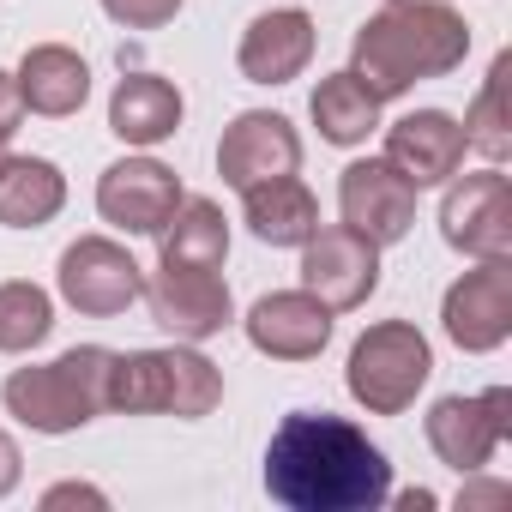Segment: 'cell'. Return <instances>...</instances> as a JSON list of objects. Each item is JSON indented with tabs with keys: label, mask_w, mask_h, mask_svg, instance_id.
Here are the masks:
<instances>
[{
	"label": "cell",
	"mask_w": 512,
	"mask_h": 512,
	"mask_svg": "<svg viewBox=\"0 0 512 512\" xmlns=\"http://www.w3.org/2000/svg\"><path fill=\"white\" fill-rule=\"evenodd\" d=\"M266 488L290 512H368L392 494V464L356 422L296 410L266 446Z\"/></svg>",
	"instance_id": "obj_1"
},
{
	"label": "cell",
	"mask_w": 512,
	"mask_h": 512,
	"mask_svg": "<svg viewBox=\"0 0 512 512\" xmlns=\"http://www.w3.org/2000/svg\"><path fill=\"white\" fill-rule=\"evenodd\" d=\"M464 55H470V31L446 0H392L386 13H374L356 31L350 73L386 103V97H404L422 79H440V73L464 67Z\"/></svg>",
	"instance_id": "obj_2"
},
{
	"label": "cell",
	"mask_w": 512,
	"mask_h": 512,
	"mask_svg": "<svg viewBox=\"0 0 512 512\" xmlns=\"http://www.w3.org/2000/svg\"><path fill=\"white\" fill-rule=\"evenodd\" d=\"M109 362H115V350L85 344V350L55 356L49 368H19L0 386V398H7V410L37 434H73V428H85L91 416L109 410Z\"/></svg>",
	"instance_id": "obj_3"
},
{
	"label": "cell",
	"mask_w": 512,
	"mask_h": 512,
	"mask_svg": "<svg viewBox=\"0 0 512 512\" xmlns=\"http://www.w3.org/2000/svg\"><path fill=\"white\" fill-rule=\"evenodd\" d=\"M223 404V374L199 350H127L109 362V410L127 416H211Z\"/></svg>",
	"instance_id": "obj_4"
},
{
	"label": "cell",
	"mask_w": 512,
	"mask_h": 512,
	"mask_svg": "<svg viewBox=\"0 0 512 512\" xmlns=\"http://www.w3.org/2000/svg\"><path fill=\"white\" fill-rule=\"evenodd\" d=\"M434 374V356H428V338L410 326V320H380L356 338L350 350V398L368 410V416H404L416 404V392L428 386Z\"/></svg>",
	"instance_id": "obj_5"
},
{
	"label": "cell",
	"mask_w": 512,
	"mask_h": 512,
	"mask_svg": "<svg viewBox=\"0 0 512 512\" xmlns=\"http://www.w3.org/2000/svg\"><path fill=\"white\" fill-rule=\"evenodd\" d=\"M145 290V272L139 260L109 241V235H79L67 253H61V296L67 308L91 314V320H109V314H127Z\"/></svg>",
	"instance_id": "obj_6"
},
{
	"label": "cell",
	"mask_w": 512,
	"mask_h": 512,
	"mask_svg": "<svg viewBox=\"0 0 512 512\" xmlns=\"http://www.w3.org/2000/svg\"><path fill=\"white\" fill-rule=\"evenodd\" d=\"M302 290L320 296L332 314L362 308L380 290V247L356 229H314L302 241Z\"/></svg>",
	"instance_id": "obj_7"
},
{
	"label": "cell",
	"mask_w": 512,
	"mask_h": 512,
	"mask_svg": "<svg viewBox=\"0 0 512 512\" xmlns=\"http://www.w3.org/2000/svg\"><path fill=\"white\" fill-rule=\"evenodd\" d=\"M440 229L470 260H506L512 253V181L500 169L464 175L440 205Z\"/></svg>",
	"instance_id": "obj_8"
},
{
	"label": "cell",
	"mask_w": 512,
	"mask_h": 512,
	"mask_svg": "<svg viewBox=\"0 0 512 512\" xmlns=\"http://www.w3.org/2000/svg\"><path fill=\"white\" fill-rule=\"evenodd\" d=\"M139 296H145L151 320L181 344L217 338L229 326V284L205 266H157V278H145Z\"/></svg>",
	"instance_id": "obj_9"
},
{
	"label": "cell",
	"mask_w": 512,
	"mask_h": 512,
	"mask_svg": "<svg viewBox=\"0 0 512 512\" xmlns=\"http://www.w3.org/2000/svg\"><path fill=\"white\" fill-rule=\"evenodd\" d=\"M512 434V392L488 386L482 398H440L428 410V446L440 452V464L452 470H482L494 458V446Z\"/></svg>",
	"instance_id": "obj_10"
},
{
	"label": "cell",
	"mask_w": 512,
	"mask_h": 512,
	"mask_svg": "<svg viewBox=\"0 0 512 512\" xmlns=\"http://www.w3.org/2000/svg\"><path fill=\"white\" fill-rule=\"evenodd\" d=\"M338 205H344V229H356V235L374 241V247L404 241L410 223H416V187H410L386 157L350 163L344 181H338Z\"/></svg>",
	"instance_id": "obj_11"
},
{
	"label": "cell",
	"mask_w": 512,
	"mask_h": 512,
	"mask_svg": "<svg viewBox=\"0 0 512 512\" xmlns=\"http://www.w3.org/2000/svg\"><path fill=\"white\" fill-rule=\"evenodd\" d=\"M446 338L458 350H500L506 332H512V266L506 260H482L476 272H464L452 290H446Z\"/></svg>",
	"instance_id": "obj_12"
},
{
	"label": "cell",
	"mask_w": 512,
	"mask_h": 512,
	"mask_svg": "<svg viewBox=\"0 0 512 512\" xmlns=\"http://www.w3.org/2000/svg\"><path fill=\"white\" fill-rule=\"evenodd\" d=\"M302 163V139L284 115L272 109H247L223 127V145H217V175L241 193L253 181H272V175H296Z\"/></svg>",
	"instance_id": "obj_13"
},
{
	"label": "cell",
	"mask_w": 512,
	"mask_h": 512,
	"mask_svg": "<svg viewBox=\"0 0 512 512\" xmlns=\"http://www.w3.org/2000/svg\"><path fill=\"white\" fill-rule=\"evenodd\" d=\"M175 205H181V181H175V169H163L151 157L109 163L97 181V211L127 235H157L175 217Z\"/></svg>",
	"instance_id": "obj_14"
},
{
	"label": "cell",
	"mask_w": 512,
	"mask_h": 512,
	"mask_svg": "<svg viewBox=\"0 0 512 512\" xmlns=\"http://www.w3.org/2000/svg\"><path fill=\"white\" fill-rule=\"evenodd\" d=\"M332 338V308L308 290H278L247 308V344L272 362H308Z\"/></svg>",
	"instance_id": "obj_15"
},
{
	"label": "cell",
	"mask_w": 512,
	"mask_h": 512,
	"mask_svg": "<svg viewBox=\"0 0 512 512\" xmlns=\"http://www.w3.org/2000/svg\"><path fill=\"white\" fill-rule=\"evenodd\" d=\"M464 127L446 115V109H416L404 115L398 127H386V163L422 193V187H440L446 175H458L464 163Z\"/></svg>",
	"instance_id": "obj_16"
},
{
	"label": "cell",
	"mask_w": 512,
	"mask_h": 512,
	"mask_svg": "<svg viewBox=\"0 0 512 512\" xmlns=\"http://www.w3.org/2000/svg\"><path fill=\"white\" fill-rule=\"evenodd\" d=\"M308 61H314V19L296 13V7L260 13L241 31V49H235V67L253 85H290Z\"/></svg>",
	"instance_id": "obj_17"
},
{
	"label": "cell",
	"mask_w": 512,
	"mask_h": 512,
	"mask_svg": "<svg viewBox=\"0 0 512 512\" xmlns=\"http://www.w3.org/2000/svg\"><path fill=\"white\" fill-rule=\"evenodd\" d=\"M241 211H247V229L272 247H302L320 229V199L296 175H272V181L241 187Z\"/></svg>",
	"instance_id": "obj_18"
},
{
	"label": "cell",
	"mask_w": 512,
	"mask_h": 512,
	"mask_svg": "<svg viewBox=\"0 0 512 512\" xmlns=\"http://www.w3.org/2000/svg\"><path fill=\"white\" fill-rule=\"evenodd\" d=\"M19 97H25L31 115H55V121L79 115L85 97H91V67L61 43H37L19 61Z\"/></svg>",
	"instance_id": "obj_19"
},
{
	"label": "cell",
	"mask_w": 512,
	"mask_h": 512,
	"mask_svg": "<svg viewBox=\"0 0 512 512\" xmlns=\"http://www.w3.org/2000/svg\"><path fill=\"white\" fill-rule=\"evenodd\" d=\"M109 127L127 145H163L181 127V91L157 73H127L109 97Z\"/></svg>",
	"instance_id": "obj_20"
},
{
	"label": "cell",
	"mask_w": 512,
	"mask_h": 512,
	"mask_svg": "<svg viewBox=\"0 0 512 512\" xmlns=\"http://www.w3.org/2000/svg\"><path fill=\"white\" fill-rule=\"evenodd\" d=\"M67 205V181L49 157H7L0 163V223L37 229Z\"/></svg>",
	"instance_id": "obj_21"
},
{
	"label": "cell",
	"mask_w": 512,
	"mask_h": 512,
	"mask_svg": "<svg viewBox=\"0 0 512 512\" xmlns=\"http://www.w3.org/2000/svg\"><path fill=\"white\" fill-rule=\"evenodd\" d=\"M163 235V266H205L223 272V253H229V223L211 199H181L175 217L157 229Z\"/></svg>",
	"instance_id": "obj_22"
},
{
	"label": "cell",
	"mask_w": 512,
	"mask_h": 512,
	"mask_svg": "<svg viewBox=\"0 0 512 512\" xmlns=\"http://www.w3.org/2000/svg\"><path fill=\"white\" fill-rule=\"evenodd\" d=\"M314 127L332 139V145H362L374 127H380V97L356 79V73H332L314 85Z\"/></svg>",
	"instance_id": "obj_23"
},
{
	"label": "cell",
	"mask_w": 512,
	"mask_h": 512,
	"mask_svg": "<svg viewBox=\"0 0 512 512\" xmlns=\"http://www.w3.org/2000/svg\"><path fill=\"white\" fill-rule=\"evenodd\" d=\"M506 79H512V61L500 55V61L488 67V79H482V91H476V103H470V115L458 121V127H464V145H470V151H482L488 163H500V157L512 151V115H506Z\"/></svg>",
	"instance_id": "obj_24"
},
{
	"label": "cell",
	"mask_w": 512,
	"mask_h": 512,
	"mask_svg": "<svg viewBox=\"0 0 512 512\" xmlns=\"http://www.w3.org/2000/svg\"><path fill=\"white\" fill-rule=\"evenodd\" d=\"M55 332V308L37 284H0V350L19 356Z\"/></svg>",
	"instance_id": "obj_25"
},
{
	"label": "cell",
	"mask_w": 512,
	"mask_h": 512,
	"mask_svg": "<svg viewBox=\"0 0 512 512\" xmlns=\"http://www.w3.org/2000/svg\"><path fill=\"white\" fill-rule=\"evenodd\" d=\"M103 13L127 31H157L181 13V0H103Z\"/></svg>",
	"instance_id": "obj_26"
},
{
	"label": "cell",
	"mask_w": 512,
	"mask_h": 512,
	"mask_svg": "<svg viewBox=\"0 0 512 512\" xmlns=\"http://www.w3.org/2000/svg\"><path fill=\"white\" fill-rule=\"evenodd\" d=\"M25 115H31V109H25V97H19V79L0 73V139H13Z\"/></svg>",
	"instance_id": "obj_27"
},
{
	"label": "cell",
	"mask_w": 512,
	"mask_h": 512,
	"mask_svg": "<svg viewBox=\"0 0 512 512\" xmlns=\"http://www.w3.org/2000/svg\"><path fill=\"white\" fill-rule=\"evenodd\" d=\"M19 464H25V458H19V446H13V434H7V428H0V494H13V488H19Z\"/></svg>",
	"instance_id": "obj_28"
},
{
	"label": "cell",
	"mask_w": 512,
	"mask_h": 512,
	"mask_svg": "<svg viewBox=\"0 0 512 512\" xmlns=\"http://www.w3.org/2000/svg\"><path fill=\"white\" fill-rule=\"evenodd\" d=\"M67 500H85V506H103V494H97V488H79V482H61V488H49V506H67Z\"/></svg>",
	"instance_id": "obj_29"
},
{
	"label": "cell",
	"mask_w": 512,
	"mask_h": 512,
	"mask_svg": "<svg viewBox=\"0 0 512 512\" xmlns=\"http://www.w3.org/2000/svg\"><path fill=\"white\" fill-rule=\"evenodd\" d=\"M0 163H7V139H0Z\"/></svg>",
	"instance_id": "obj_30"
}]
</instances>
